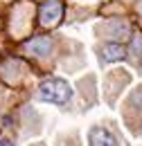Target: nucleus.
Returning <instances> with one entry per match:
<instances>
[{
  "instance_id": "1",
  "label": "nucleus",
  "mask_w": 142,
  "mask_h": 146,
  "mask_svg": "<svg viewBox=\"0 0 142 146\" xmlns=\"http://www.w3.org/2000/svg\"><path fill=\"white\" fill-rule=\"evenodd\" d=\"M36 97L45 104H56V106H66L72 99V88L68 81L63 79H48L38 86Z\"/></svg>"
},
{
  "instance_id": "2",
  "label": "nucleus",
  "mask_w": 142,
  "mask_h": 146,
  "mask_svg": "<svg viewBox=\"0 0 142 146\" xmlns=\"http://www.w3.org/2000/svg\"><path fill=\"white\" fill-rule=\"evenodd\" d=\"M63 16V2L61 0H45L41 7H38V20H41V25H54V23H59Z\"/></svg>"
},
{
  "instance_id": "3",
  "label": "nucleus",
  "mask_w": 142,
  "mask_h": 146,
  "mask_svg": "<svg viewBox=\"0 0 142 146\" xmlns=\"http://www.w3.org/2000/svg\"><path fill=\"white\" fill-rule=\"evenodd\" d=\"M54 47V40L50 36H34L32 40L25 43V50L34 56H48Z\"/></svg>"
},
{
  "instance_id": "4",
  "label": "nucleus",
  "mask_w": 142,
  "mask_h": 146,
  "mask_svg": "<svg viewBox=\"0 0 142 146\" xmlns=\"http://www.w3.org/2000/svg\"><path fill=\"white\" fill-rule=\"evenodd\" d=\"M99 54H102L104 63H115V61H124L126 58V50H124V45H120V43H106L99 50Z\"/></svg>"
},
{
  "instance_id": "5",
  "label": "nucleus",
  "mask_w": 142,
  "mask_h": 146,
  "mask_svg": "<svg viewBox=\"0 0 142 146\" xmlns=\"http://www.w3.org/2000/svg\"><path fill=\"white\" fill-rule=\"evenodd\" d=\"M88 139H90V146H115L113 133L106 130V128H102V126L92 128V130L88 133Z\"/></svg>"
},
{
  "instance_id": "6",
  "label": "nucleus",
  "mask_w": 142,
  "mask_h": 146,
  "mask_svg": "<svg viewBox=\"0 0 142 146\" xmlns=\"http://www.w3.org/2000/svg\"><path fill=\"white\" fill-rule=\"evenodd\" d=\"M0 146H14V144H11L9 139H0Z\"/></svg>"
}]
</instances>
